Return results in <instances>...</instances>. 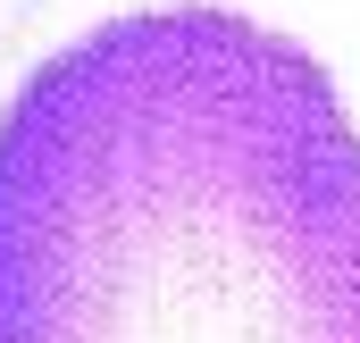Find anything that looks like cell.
Wrapping results in <instances>:
<instances>
[{"label":"cell","mask_w":360,"mask_h":343,"mask_svg":"<svg viewBox=\"0 0 360 343\" xmlns=\"http://www.w3.org/2000/svg\"><path fill=\"white\" fill-rule=\"evenodd\" d=\"M0 343H360V126L235 8H134L0 109Z\"/></svg>","instance_id":"obj_1"}]
</instances>
